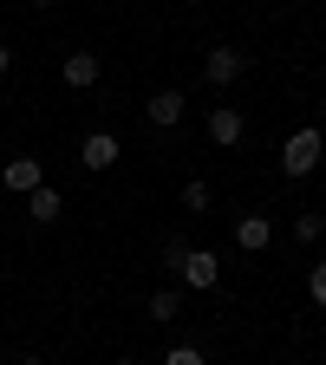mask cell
I'll return each mask as SVG.
<instances>
[{
  "instance_id": "obj_10",
  "label": "cell",
  "mask_w": 326,
  "mask_h": 365,
  "mask_svg": "<svg viewBox=\"0 0 326 365\" xmlns=\"http://www.w3.org/2000/svg\"><path fill=\"white\" fill-rule=\"evenodd\" d=\"M59 209H66V196L53 190V182H39V190L26 196V215H33V222H59Z\"/></svg>"
},
{
  "instance_id": "obj_11",
  "label": "cell",
  "mask_w": 326,
  "mask_h": 365,
  "mask_svg": "<svg viewBox=\"0 0 326 365\" xmlns=\"http://www.w3.org/2000/svg\"><path fill=\"white\" fill-rule=\"evenodd\" d=\"M320 235H326V215H320V209H300V215H294V242H307V248H313Z\"/></svg>"
},
{
  "instance_id": "obj_3",
  "label": "cell",
  "mask_w": 326,
  "mask_h": 365,
  "mask_svg": "<svg viewBox=\"0 0 326 365\" xmlns=\"http://www.w3.org/2000/svg\"><path fill=\"white\" fill-rule=\"evenodd\" d=\"M118 157H124V150H118V137H111V130H91L85 144H78V163H85L91 176H105V170H111Z\"/></svg>"
},
{
  "instance_id": "obj_16",
  "label": "cell",
  "mask_w": 326,
  "mask_h": 365,
  "mask_svg": "<svg viewBox=\"0 0 326 365\" xmlns=\"http://www.w3.org/2000/svg\"><path fill=\"white\" fill-rule=\"evenodd\" d=\"M7 66H14V53H7V46H0V78H7Z\"/></svg>"
},
{
  "instance_id": "obj_19",
  "label": "cell",
  "mask_w": 326,
  "mask_h": 365,
  "mask_svg": "<svg viewBox=\"0 0 326 365\" xmlns=\"http://www.w3.org/2000/svg\"><path fill=\"white\" fill-rule=\"evenodd\" d=\"M33 7H53V0H33Z\"/></svg>"
},
{
  "instance_id": "obj_14",
  "label": "cell",
  "mask_w": 326,
  "mask_h": 365,
  "mask_svg": "<svg viewBox=\"0 0 326 365\" xmlns=\"http://www.w3.org/2000/svg\"><path fill=\"white\" fill-rule=\"evenodd\" d=\"M163 365H209V359H203L196 346H170V352H163Z\"/></svg>"
},
{
  "instance_id": "obj_9",
  "label": "cell",
  "mask_w": 326,
  "mask_h": 365,
  "mask_svg": "<svg viewBox=\"0 0 326 365\" xmlns=\"http://www.w3.org/2000/svg\"><path fill=\"white\" fill-rule=\"evenodd\" d=\"M144 111H151V124H157V130H170V124H183V111H190V105H183V91H157Z\"/></svg>"
},
{
  "instance_id": "obj_12",
  "label": "cell",
  "mask_w": 326,
  "mask_h": 365,
  "mask_svg": "<svg viewBox=\"0 0 326 365\" xmlns=\"http://www.w3.org/2000/svg\"><path fill=\"white\" fill-rule=\"evenodd\" d=\"M176 313H183V300H176L170 287H163V294H151V319H157V327H170Z\"/></svg>"
},
{
  "instance_id": "obj_6",
  "label": "cell",
  "mask_w": 326,
  "mask_h": 365,
  "mask_svg": "<svg viewBox=\"0 0 326 365\" xmlns=\"http://www.w3.org/2000/svg\"><path fill=\"white\" fill-rule=\"evenodd\" d=\"M242 130H248V124H242V111H235V105H215V111H209V144H222V150H228V144H242Z\"/></svg>"
},
{
  "instance_id": "obj_2",
  "label": "cell",
  "mask_w": 326,
  "mask_h": 365,
  "mask_svg": "<svg viewBox=\"0 0 326 365\" xmlns=\"http://www.w3.org/2000/svg\"><path fill=\"white\" fill-rule=\"evenodd\" d=\"M176 274H183V287H196V294H209V287L222 281V261H215L209 248H190V255H183V267H176Z\"/></svg>"
},
{
  "instance_id": "obj_18",
  "label": "cell",
  "mask_w": 326,
  "mask_h": 365,
  "mask_svg": "<svg viewBox=\"0 0 326 365\" xmlns=\"http://www.w3.org/2000/svg\"><path fill=\"white\" fill-rule=\"evenodd\" d=\"M20 365H46V359H20Z\"/></svg>"
},
{
  "instance_id": "obj_5",
  "label": "cell",
  "mask_w": 326,
  "mask_h": 365,
  "mask_svg": "<svg viewBox=\"0 0 326 365\" xmlns=\"http://www.w3.org/2000/svg\"><path fill=\"white\" fill-rule=\"evenodd\" d=\"M0 182H7L14 196H33L39 182H46V170H39V157H7V170H0Z\"/></svg>"
},
{
  "instance_id": "obj_1",
  "label": "cell",
  "mask_w": 326,
  "mask_h": 365,
  "mask_svg": "<svg viewBox=\"0 0 326 365\" xmlns=\"http://www.w3.org/2000/svg\"><path fill=\"white\" fill-rule=\"evenodd\" d=\"M320 157H326V137L307 124V130H294L287 144H281V176H313V170H320Z\"/></svg>"
},
{
  "instance_id": "obj_15",
  "label": "cell",
  "mask_w": 326,
  "mask_h": 365,
  "mask_svg": "<svg viewBox=\"0 0 326 365\" xmlns=\"http://www.w3.org/2000/svg\"><path fill=\"white\" fill-rule=\"evenodd\" d=\"M307 294H313V307H326V261H313V274H307Z\"/></svg>"
},
{
  "instance_id": "obj_7",
  "label": "cell",
  "mask_w": 326,
  "mask_h": 365,
  "mask_svg": "<svg viewBox=\"0 0 326 365\" xmlns=\"http://www.w3.org/2000/svg\"><path fill=\"white\" fill-rule=\"evenodd\" d=\"M98 78H105V59H98V53H66V85H72V91L98 85Z\"/></svg>"
},
{
  "instance_id": "obj_4",
  "label": "cell",
  "mask_w": 326,
  "mask_h": 365,
  "mask_svg": "<svg viewBox=\"0 0 326 365\" xmlns=\"http://www.w3.org/2000/svg\"><path fill=\"white\" fill-rule=\"evenodd\" d=\"M242 66H248V59L235 53V46H215V53L203 59V78H209L215 91H228V85H235V78H242Z\"/></svg>"
},
{
  "instance_id": "obj_13",
  "label": "cell",
  "mask_w": 326,
  "mask_h": 365,
  "mask_svg": "<svg viewBox=\"0 0 326 365\" xmlns=\"http://www.w3.org/2000/svg\"><path fill=\"white\" fill-rule=\"evenodd\" d=\"M183 209H190V215H209V182H183Z\"/></svg>"
},
{
  "instance_id": "obj_8",
  "label": "cell",
  "mask_w": 326,
  "mask_h": 365,
  "mask_svg": "<svg viewBox=\"0 0 326 365\" xmlns=\"http://www.w3.org/2000/svg\"><path fill=\"white\" fill-rule=\"evenodd\" d=\"M235 242H242L248 255H261V248L274 242V222H268V215H242V222H235Z\"/></svg>"
},
{
  "instance_id": "obj_17",
  "label": "cell",
  "mask_w": 326,
  "mask_h": 365,
  "mask_svg": "<svg viewBox=\"0 0 326 365\" xmlns=\"http://www.w3.org/2000/svg\"><path fill=\"white\" fill-rule=\"evenodd\" d=\"M111 365H137V359H111Z\"/></svg>"
}]
</instances>
